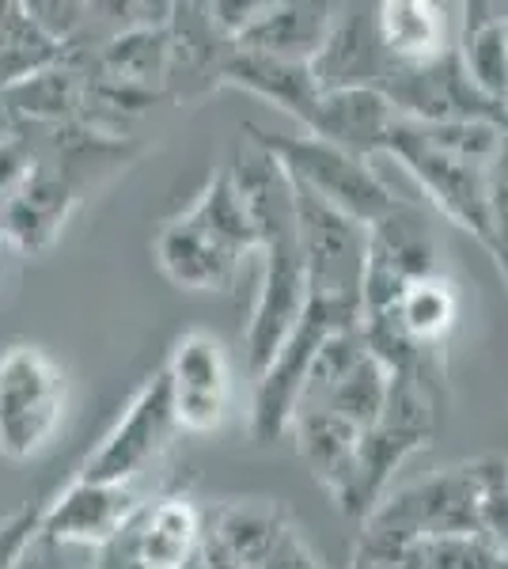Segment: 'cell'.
I'll list each match as a JSON object with an SVG mask.
<instances>
[{"label":"cell","instance_id":"21","mask_svg":"<svg viewBox=\"0 0 508 569\" xmlns=\"http://www.w3.org/2000/svg\"><path fill=\"white\" fill-rule=\"evenodd\" d=\"M365 429H353L327 410H300L292 421V437H297L300 460L311 467L316 482L335 498V505L346 512V501L353 493L357 479V445Z\"/></svg>","mask_w":508,"mask_h":569},{"label":"cell","instance_id":"17","mask_svg":"<svg viewBox=\"0 0 508 569\" xmlns=\"http://www.w3.org/2000/svg\"><path fill=\"white\" fill-rule=\"evenodd\" d=\"M126 536L141 569H187L198 558L206 528L190 498H160L133 512Z\"/></svg>","mask_w":508,"mask_h":569},{"label":"cell","instance_id":"3","mask_svg":"<svg viewBox=\"0 0 508 569\" xmlns=\"http://www.w3.org/2000/svg\"><path fill=\"white\" fill-rule=\"evenodd\" d=\"M478 509H482V460L440 467L425 479L387 493L360 525L357 555L399 562L402 550L418 539L478 536Z\"/></svg>","mask_w":508,"mask_h":569},{"label":"cell","instance_id":"38","mask_svg":"<svg viewBox=\"0 0 508 569\" xmlns=\"http://www.w3.org/2000/svg\"><path fill=\"white\" fill-rule=\"evenodd\" d=\"M505 482H508V460H505Z\"/></svg>","mask_w":508,"mask_h":569},{"label":"cell","instance_id":"35","mask_svg":"<svg viewBox=\"0 0 508 569\" xmlns=\"http://www.w3.org/2000/svg\"><path fill=\"white\" fill-rule=\"evenodd\" d=\"M8 133H16V122H12V118H8V110L0 107V141H4Z\"/></svg>","mask_w":508,"mask_h":569},{"label":"cell","instance_id":"9","mask_svg":"<svg viewBox=\"0 0 508 569\" xmlns=\"http://www.w3.org/2000/svg\"><path fill=\"white\" fill-rule=\"evenodd\" d=\"M440 273V247L418 206H399L380 224L368 228L365 281H360V319L391 316L402 289L418 278Z\"/></svg>","mask_w":508,"mask_h":569},{"label":"cell","instance_id":"23","mask_svg":"<svg viewBox=\"0 0 508 569\" xmlns=\"http://www.w3.org/2000/svg\"><path fill=\"white\" fill-rule=\"evenodd\" d=\"M456 58L478 96L508 114V46H505V16L508 4H464L459 8Z\"/></svg>","mask_w":508,"mask_h":569},{"label":"cell","instance_id":"25","mask_svg":"<svg viewBox=\"0 0 508 569\" xmlns=\"http://www.w3.org/2000/svg\"><path fill=\"white\" fill-rule=\"evenodd\" d=\"M380 319H391L414 350L432 353V350H440V346L448 342L451 330H456L459 292L445 270L429 273V278H418V281L406 284L395 311L391 316H380ZM360 323H365V319H360Z\"/></svg>","mask_w":508,"mask_h":569},{"label":"cell","instance_id":"37","mask_svg":"<svg viewBox=\"0 0 508 569\" xmlns=\"http://www.w3.org/2000/svg\"><path fill=\"white\" fill-rule=\"evenodd\" d=\"M501 569H508V555H501Z\"/></svg>","mask_w":508,"mask_h":569},{"label":"cell","instance_id":"20","mask_svg":"<svg viewBox=\"0 0 508 569\" xmlns=\"http://www.w3.org/2000/svg\"><path fill=\"white\" fill-rule=\"evenodd\" d=\"M387 69V58L376 39V16H360V8H338L330 39L311 61V77L319 91L335 88H376Z\"/></svg>","mask_w":508,"mask_h":569},{"label":"cell","instance_id":"14","mask_svg":"<svg viewBox=\"0 0 508 569\" xmlns=\"http://www.w3.org/2000/svg\"><path fill=\"white\" fill-rule=\"evenodd\" d=\"M395 122H399V114L380 88H335L319 91V103L311 110L303 133L322 137V141L338 144L360 160H372L376 152L387 149Z\"/></svg>","mask_w":508,"mask_h":569},{"label":"cell","instance_id":"26","mask_svg":"<svg viewBox=\"0 0 508 569\" xmlns=\"http://www.w3.org/2000/svg\"><path fill=\"white\" fill-rule=\"evenodd\" d=\"M69 58L61 42H53L23 4H0V91L16 88L34 72L58 66Z\"/></svg>","mask_w":508,"mask_h":569},{"label":"cell","instance_id":"4","mask_svg":"<svg viewBox=\"0 0 508 569\" xmlns=\"http://www.w3.org/2000/svg\"><path fill=\"white\" fill-rule=\"evenodd\" d=\"M243 130L251 133V141L258 149H266L281 163L285 176L292 182H300L303 190H311V194L322 198L327 206H335L338 213L353 217L357 224H365V228L380 224V220L399 206L391 187L372 171V163L338 149V144L322 141V137L270 133L255 122H247Z\"/></svg>","mask_w":508,"mask_h":569},{"label":"cell","instance_id":"30","mask_svg":"<svg viewBox=\"0 0 508 569\" xmlns=\"http://www.w3.org/2000/svg\"><path fill=\"white\" fill-rule=\"evenodd\" d=\"M23 12L31 16V20L39 23L53 42H61L64 50L72 46L80 27L91 20L88 4H69V0H64V4H61V0H27Z\"/></svg>","mask_w":508,"mask_h":569},{"label":"cell","instance_id":"18","mask_svg":"<svg viewBox=\"0 0 508 569\" xmlns=\"http://www.w3.org/2000/svg\"><path fill=\"white\" fill-rule=\"evenodd\" d=\"M376 39L387 66H429L456 50L451 16L432 0H384L376 8Z\"/></svg>","mask_w":508,"mask_h":569},{"label":"cell","instance_id":"24","mask_svg":"<svg viewBox=\"0 0 508 569\" xmlns=\"http://www.w3.org/2000/svg\"><path fill=\"white\" fill-rule=\"evenodd\" d=\"M84 96L88 72L64 58L58 66L20 80L16 88L0 91V107L16 126H72L84 118Z\"/></svg>","mask_w":508,"mask_h":569},{"label":"cell","instance_id":"32","mask_svg":"<svg viewBox=\"0 0 508 569\" xmlns=\"http://www.w3.org/2000/svg\"><path fill=\"white\" fill-rule=\"evenodd\" d=\"M42 501H27L23 509H16L12 517L0 520V569H12L20 562V555L42 525Z\"/></svg>","mask_w":508,"mask_h":569},{"label":"cell","instance_id":"31","mask_svg":"<svg viewBox=\"0 0 508 569\" xmlns=\"http://www.w3.org/2000/svg\"><path fill=\"white\" fill-rule=\"evenodd\" d=\"M34 160H39L34 156V141L23 130L8 133L0 141V206L23 187L27 176L34 171Z\"/></svg>","mask_w":508,"mask_h":569},{"label":"cell","instance_id":"33","mask_svg":"<svg viewBox=\"0 0 508 569\" xmlns=\"http://www.w3.org/2000/svg\"><path fill=\"white\" fill-rule=\"evenodd\" d=\"M72 555H77V547H64V543H58V539L34 531V539L27 543L20 562H16L12 569H91V566L72 562Z\"/></svg>","mask_w":508,"mask_h":569},{"label":"cell","instance_id":"10","mask_svg":"<svg viewBox=\"0 0 508 569\" xmlns=\"http://www.w3.org/2000/svg\"><path fill=\"white\" fill-rule=\"evenodd\" d=\"M175 429L179 426H175V410H171V388H168V376L160 369L129 399L126 415L99 440L77 479L129 486L145 467L160 460L163 448L171 445Z\"/></svg>","mask_w":508,"mask_h":569},{"label":"cell","instance_id":"29","mask_svg":"<svg viewBox=\"0 0 508 569\" xmlns=\"http://www.w3.org/2000/svg\"><path fill=\"white\" fill-rule=\"evenodd\" d=\"M478 536L497 555H508V482L505 460H482V509H478Z\"/></svg>","mask_w":508,"mask_h":569},{"label":"cell","instance_id":"5","mask_svg":"<svg viewBox=\"0 0 508 569\" xmlns=\"http://www.w3.org/2000/svg\"><path fill=\"white\" fill-rule=\"evenodd\" d=\"M69 410L64 369L42 346L16 342L0 353V456L12 463L39 460Z\"/></svg>","mask_w":508,"mask_h":569},{"label":"cell","instance_id":"7","mask_svg":"<svg viewBox=\"0 0 508 569\" xmlns=\"http://www.w3.org/2000/svg\"><path fill=\"white\" fill-rule=\"evenodd\" d=\"M292 182V179H289ZM297 201V240L308 273V300H327L360 311V281H365L368 228L338 213L300 182H292Z\"/></svg>","mask_w":508,"mask_h":569},{"label":"cell","instance_id":"19","mask_svg":"<svg viewBox=\"0 0 508 569\" xmlns=\"http://www.w3.org/2000/svg\"><path fill=\"white\" fill-rule=\"evenodd\" d=\"M175 72V34L163 27H129L114 31L96 53V77L126 91L160 99V88Z\"/></svg>","mask_w":508,"mask_h":569},{"label":"cell","instance_id":"16","mask_svg":"<svg viewBox=\"0 0 508 569\" xmlns=\"http://www.w3.org/2000/svg\"><path fill=\"white\" fill-rule=\"evenodd\" d=\"M338 8L316 0H289V4H262L255 23L232 42L236 50L266 53L292 66H311L330 39Z\"/></svg>","mask_w":508,"mask_h":569},{"label":"cell","instance_id":"28","mask_svg":"<svg viewBox=\"0 0 508 569\" xmlns=\"http://www.w3.org/2000/svg\"><path fill=\"white\" fill-rule=\"evenodd\" d=\"M402 569H501V555L482 536L418 539L402 550Z\"/></svg>","mask_w":508,"mask_h":569},{"label":"cell","instance_id":"8","mask_svg":"<svg viewBox=\"0 0 508 569\" xmlns=\"http://www.w3.org/2000/svg\"><path fill=\"white\" fill-rule=\"evenodd\" d=\"M387 156L402 163V171L425 190V198L440 209L448 220L467 228L478 243H494V220H489V171L470 168L456 156L429 144L414 122L399 118L387 137Z\"/></svg>","mask_w":508,"mask_h":569},{"label":"cell","instance_id":"13","mask_svg":"<svg viewBox=\"0 0 508 569\" xmlns=\"http://www.w3.org/2000/svg\"><path fill=\"white\" fill-rule=\"evenodd\" d=\"M137 509H141V501L129 486L72 479L58 498L46 501L39 531L64 547L96 555L133 520Z\"/></svg>","mask_w":508,"mask_h":569},{"label":"cell","instance_id":"27","mask_svg":"<svg viewBox=\"0 0 508 569\" xmlns=\"http://www.w3.org/2000/svg\"><path fill=\"white\" fill-rule=\"evenodd\" d=\"M387 388H391V372L387 365L368 350L346 376H338V383L330 388L316 407L308 410H327L341 421H349L353 429H372L384 418L387 407Z\"/></svg>","mask_w":508,"mask_h":569},{"label":"cell","instance_id":"1","mask_svg":"<svg viewBox=\"0 0 508 569\" xmlns=\"http://www.w3.org/2000/svg\"><path fill=\"white\" fill-rule=\"evenodd\" d=\"M228 176H232L239 198H243L247 213L255 220L258 251H262V281H258V297L243 335L247 369L258 376L308 311V273H303V254L297 240L292 182L281 163L251 141L247 149L236 152Z\"/></svg>","mask_w":508,"mask_h":569},{"label":"cell","instance_id":"12","mask_svg":"<svg viewBox=\"0 0 508 569\" xmlns=\"http://www.w3.org/2000/svg\"><path fill=\"white\" fill-rule=\"evenodd\" d=\"M171 388L175 426L187 433H212L228 415V395H232V369L220 338L206 330H190L175 342L171 361L163 365Z\"/></svg>","mask_w":508,"mask_h":569},{"label":"cell","instance_id":"11","mask_svg":"<svg viewBox=\"0 0 508 569\" xmlns=\"http://www.w3.org/2000/svg\"><path fill=\"white\" fill-rule=\"evenodd\" d=\"M376 88L391 99L395 114L406 122L440 126L467 122V118H501L505 122V110L478 96L467 80L456 50L440 61H429V66H387Z\"/></svg>","mask_w":508,"mask_h":569},{"label":"cell","instance_id":"15","mask_svg":"<svg viewBox=\"0 0 508 569\" xmlns=\"http://www.w3.org/2000/svg\"><path fill=\"white\" fill-rule=\"evenodd\" d=\"M292 528L277 505L266 501H228L212 512V525L201 539V550L232 569H266L289 547Z\"/></svg>","mask_w":508,"mask_h":569},{"label":"cell","instance_id":"6","mask_svg":"<svg viewBox=\"0 0 508 569\" xmlns=\"http://www.w3.org/2000/svg\"><path fill=\"white\" fill-rule=\"evenodd\" d=\"M360 323V311L327 305V300H308V311L300 316V323L292 327V335L281 342V350L270 357L262 372L255 376V399H251V437L258 445L277 440L289 433L292 421L300 415L303 388H308V372L316 365L335 330Z\"/></svg>","mask_w":508,"mask_h":569},{"label":"cell","instance_id":"39","mask_svg":"<svg viewBox=\"0 0 508 569\" xmlns=\"http://www.w3.org/2000/svg\"><path fill=\"white\" fill-rule=\"evenodd\" d=\"M0 243H4V236H0Z\"/></svg>","mask_w":508,"mask_h":569},{"label":"cell","instance_id":"36","mask_svg":"<svg viewBox=\"0 0 508 569\" xmlns=\"http://www.w3.org/2000/svg\"><path fill=\"white\" fill-rule=\"evenodd\" d=\"M501 27H505V46H508V16H505V23H501Z\"/></svg>","mask_w":508,"mask_h":569},{"label":"cell","instance_id":"2","mask_svg":"<svg viewBox=\"0 0 508 569\" xmlns=\"http://www.w3.org/2000/svg\"><path fill=\"white\" fill-rule=\"evenodd\" d=\"M251 251H258L255 220L228 171H217L187 213L171 217L156 236L160 270L190 292L228 289Z\"/></svg>","mask_w":508,"mask_h":569},{"label":"cell","instance_id":"34","mask_svg":"<svg viewBox=\"0 0 508 569\" xmlns=\"http://www.w3.org/2000/svg\"><path fill=\"white\" fill-rule=\"evenodd\" d=\"M353 569H402L399 562H387V558H372V555H357Z\"/></svg>","mask_w":508,"mask_h":569},{"label":"cell","instance_id":"22","mask_svg":"<svg viewBox=\"0 0 508 569\" xmlns=\"http://www.w3.org/2000/svg\"><path fill=\"white\" fill-rule=\"evenodd\" d=\"M217 77L225 80V84L243 88V91H251V96L266 99V103L281 107L285 114H292L300 126H308L311 110L319 103V84H316V77H311V66H292V61H277V58H266V53L228 46Z\"/></svg>","mask_w":508,"mask_h":569}]
</instances>
